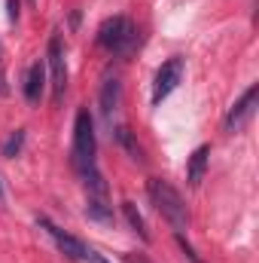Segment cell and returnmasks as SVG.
<instances>
[{"instance_id": "obj_1", "label": "cell", "mask_w": 259, "mask_h": 263, "mask_svg": "<svg viewBox=\"0 0 259 263\" xmlns=\"http://www.w3.org/2000/svg\"><path fill=\"white\" fill-rule=\"evenodd\" d=\"M146 196H149V202L156 205V211L174 227V233H183V230L189 227L186 202H183V196H180L168 181H162V178H149V181H146Z\"/></svg>"}, {"instance_id": "obj_2", "label": "cell", "mask_w": 259, "mask_h": 263, "mask_svg": "<svg viewBox=\"0 0 259 263\" xmlns=\"http://www.w3.org/2000/svg\"><path fill=\"white\" fill-rule=\"evenodd\" d=\"M137 25L131 22L128 15H113L107 22H101L98 28V46L107 49L110 55H131L137 49Z\"/></svg>"}, {"instance_id": "obj_3", "label": "cell", "mask_w": 259, "mask_h": 263, "mask_svg": "<svg viewBox=\"0 0 259 263\" xmlns=\"http://www.w3.org/2000/svg\"><path fill=\"white\" fill-rule=\"evenodd\" d=\"M37 223L52 236V242L58 245V251L64 254V257H70V260H79V263H110L104 254H98L95 248H89L82 239H76V236H70V233H64L61 227H55L49 217H37Z\"/></svg>"}, {"instance_id": "obj_4", "label": "cell", "mask_w": 259, "mask_h": 263, "mask_svg": "<svg viewBox=\"0 0 259 263\" xmlns=\"http://www.w3.org/2000/svg\"><path fill=\"white\" fill-rule=\"evenodd\" d=\"M256 104H259V83H250L247 92H244V95L229 107V114L223 117V132H229V135L241 132L250 123V117L256 114Z\"/></svg>"}, {"instance_id": "obj_5", "label": "cell", "mask_w": 259, "mask_h": 263, "mask_svg": "<svg viewBox=\"0 0 259 263\" xmlns=\"http://www.w3.org/2000/svg\"><path fill=\"white\" fill-rule=\"evenodd\" d=\"M183 70H186V59H180V55L168 59L165 65L156 70V80H153V104H162V101L180 86Z\"/></svg>"}, {"instance_id": "obj_6", "label": "cell", "mask_w": 259, "mask_h": 263, "mask_svg": "<svg viewBox=\"0 0 259 263\" xmlns=\"http://www.w3.org/2000/svg\"><path fill=\"white\" fill-rule=\"evenodd\" d=\"M46 62H49V70H52V101L61 104L64 101V89H67V65H64V46H61L58 34L49 37Z\"/></svg>"}, {"instance_id": "obj_7", "label": "cell", "mask_w": 259, "mask_h": 263, "mask_svg": "<svg viewBox=\"0 0 259 263\" xmlns=\"http://www.w3.org/2000/svg\"><path fill=\"white\" fill-rule=\"evenodd\" d=\"M43 89H46V65L34 62L28 67V73H25V101L28 104H40Z\"/></svg>"}, {"instance_id": "obj_8", "label": "cell", "mask_w": 259, "mask_h": 263, "mask_svg": "<svg viewBox=\"0 0 259 263\" xmlns=\"http://www.w3.org/2000/svg\"><path fill=\"white\" fill-rule=\"evenodd\" d=\"M119 101H122V83H119L116 77L104 80V86H101V114H104L107 120L113 117V110L119 107Z\"/></svg>"}, {"instance_id": "obj_9", "label": "cell", "mask_w": 259, "mask_h": 263, "mask_svg": "<svg viewBox=\"0 0 259 263\" xmlns=\"http://www.w3.org/2000/svg\"><path fill=\"white\" fill-rule=\"evenodd\" d=\"M207 156H210V147H207V144H201V147H195V150H192V156H189V165H186V181H189V187H198V184L204 181Z\"/></svg>"}, {"instance_id": "obj_10", "label": "cell", "mask_w": 259, "mask_h": 263, "mask_svg": "<svg viewBox=\"0 0 259 263\" xmlns=\"http://www.w3.org/2000/svg\"><path fill=\"white\" fill-rule=\"evenodd\" d=\"M113 135H116L119 147H122V150L128 153L134 162H143V147H140V141L134 138V132H131L128 126H116V132H113Z\"/></svg>"}, {"instance_id": "obj_11", "label": "cell", "mask_w": 259, "mask_h": 263, "mask_svg": "<svg viewBox=\"0 0 259 263\" xmlns=\"http://www.w3.org/2000/svg\"><path fill=\"white\" fill-rule=\"evenodd\" d=\"M85 214L92 220H101V223H113V208L107 196H89L85 199Z\"/></svg>"}, {"instance_id": "obj_12", "label": "cell", "mask_w": 259, "mask_h": 263, "mask_svg": "<svg viewBox=\"0 0 259 263\" xmlns=\"http://www.w3.org/2000/svg\"><path fill=\"white\" fill-rule=\"evenodd\" d=\"M122 214H125V220H128L131 230H134L143 242H149V233H146V223H143V217H140L137 205H134V202H122Z\"/></svg>"}, {"instance_id": "obj_13", "label": "cell", "mask_w": 259, "mask_h": 263, "mask_svg": "<svg viewBox=\"0 0 259 263\" xmlns=\"http://www.w3.org/2000/svg\"><path fill=\"white\" fill-rule=\"evenodd\" d=\"M21 147H25V129H15L9 132V138L0 144V150H3V156H9V159H15L18 153H21Z\"/></svg>"}, {"instance_id": "obj_14", "label": "cell", "mask_w": 259, "mask_h": 263, "mask_svg": "<svg viewBox=\"0 0 259 263\" xmlns=\"http://www.w3.org/2000/svg\"><path fill=\"white\" fill-rule=\"evenodd\" d=\"M177 245L183 248V254H186V257H189V260H192V263H201V260H198V254H195V251H192V245H189V242L183 239V233H177Z\"/></svg>"}, {"instance_id": "obj_15", "label": "cell", "mask_w": 259, "mask_h": 263, "mask_svg": "<svg viewBox=\"0 0 259 263\" xmlns=\"http://www.w3.org/2000/svg\"><path fill=\"white\" fill-rule=\"evenodd\" d=\"M122 260L125 263H153L146 254H122Z\"/></svg>"}, {"instance_id": "obj_16", "label": "cell", "mask_w": 259, "mask_h": 263, "mask_svg": "<svg viewBox=\"0 0 259 263\" xmlns=\"http://www.w3.org/2000/svg\"><path fill=\"white\" fill-rule=\"evenodd\" d=\"M9 18H12V22L18 18V0H9Z\"/></svg>"}, {"instance_id": "obj_17", "label": "cell", "mask_w": 259, "mask_h": 263, "mask_svg": "<svg viewBox=\"0 0 259 263\" xmlns=\"http://www.w3.org/2000/svg\"><path fill=\"white\" fill-rule=\"evenodd\" d=\"M0 95H6V86H3V73H0Z\"/></svg>"}, {"instance_id": "obj_18", "label": "cell", "mask_w": 259, "mask_h": 263, "mask_svg": "<svg viewBox=\"0 0 259 263\" xmlns=\"http://www.w3.org/2000/svg\"><path fill=\"white\" fill-rule=\"evenodd\" d=\"M0 202H3V181H0Z\"/></svg>"}, {"instance_id": "obj_19", "label": "cell", "mask_w": 259, "mask_h": 263, "mask_svg": "<svg viewBox=\"0 0 259 263\" xmlns=\"http://www.w3.org/2000/svg\"><path fill=\"white\" fill-rule=\"evenodd\" d=\"M28 3H34V0H28Z\"/></svg>"}]
</instances>
